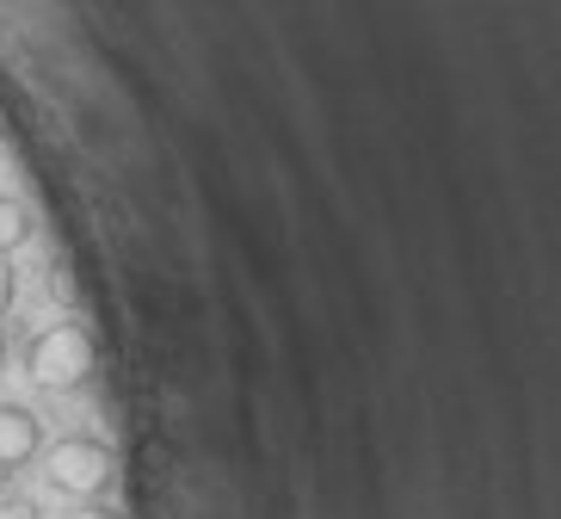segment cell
<instances>
[{"instance_id": "6da1fadb", "label": "cell", "mask_w": 561, "mask_h": 519, "mask_svg": "<svg viewBox=\"0 0 561 519\" xmlns=\"http://www.w3.org/2000/svg\"><path fill=\"white\" fill-rule=\"evenodd\" d=\"M25 377L44 396H75V390H87V377H93V335H87L81 321H50L25 347Z\"/></svg>"}, {"instance_id": "7a4b0ae2", "label": "cell", "mask_w": 561, "mask_h": 519, "mask_svg": "<svg viewBox=\"0 0 561 519\" xmlns=\"http://www.w3.org/2000/svg\"><path fill=\"white\" fill-rule=\"evenodd\" d=\"M37 458H44V488L62 495V501H100L105 488H112V452L87 433L56 439V445H44Z\"/></svg>"}, {"instance_id": "3957f363", "label": "cell", "mask_w": 561, "mask_h": 519, "mask_svg": "<svg viewBox=\"0 0 561 519\" xmlns=\"http://www.w3.org/2000/svg\"><path fill=\"white\" fill-rule=\"evenodd\" d=\"M37 452H44V420L25 403H0V476L32 470Z\"/></svg>"}, {"instance_id": "277c9868", "label": "cell", "mask_w": 561, "mask_h": 519, "mask_svg": "<svg viewBox=\"0 0 561 519\" xmlns=\"http://www.w3.org/2000/svg\"><path fill=\"white\" fill-rule=\"evenodd\" d=\"M25 241H32V211L0 192V260H7V253H19Z\"/></svg>"}, {"instance_id": "5b68a950", "label": "cell", "mask_w": 561, "mask_h": 519, "mask_svg": "<svg viewBox=\"0 0 561 519\" xmlns=\"http://www.w3.org/2000/svg\"><path fill=\"white\" fill-rule=\"evenodd\" d=\"M13 303H19V272L7 267V260H0V321L13 316Z\"/></svg>"}, {"instance_id": "8992f818", "label": "cell", "mask_w": 561, "mask_h": 519, "mask_svg": "<svg viewBox=\"0 0 561 519\" xmlns=\"http://www.w3.org/2000/svg\"><path fill=\"white\" fill-rule=\"evenodd\" d=\"M0 519H37V507L25 501V495H7V501H0Z\"/></svg>"}, {"instance_id": "52a82bcc", "label": "cell", "mask_w": 561, "mask_h": 519, "mask_svg": "<svg viewBox=\"0 0 561 519\" xmlns=\"http://www.w3.org/2000/svg\"><path fill=\"white\" fill-rule=\"evenodd\" d=\"M62 519H117V514H112V507H100V501H81L75 514H62Z\"/></svg>"}, {"instance_id": "ba28073f", "label": "cell", "mask_w": 561, "mask_h": 519, "mask_svg": "<svg viewBox=\"0 0 561 519\" xmlns=\"http://www.w3.org/2000/svg\"><path fill=\"white\" fill-rule=\"evenodd\" d=\"M0 371H7V335H0Z\"/></svg>"}]
</instances>
